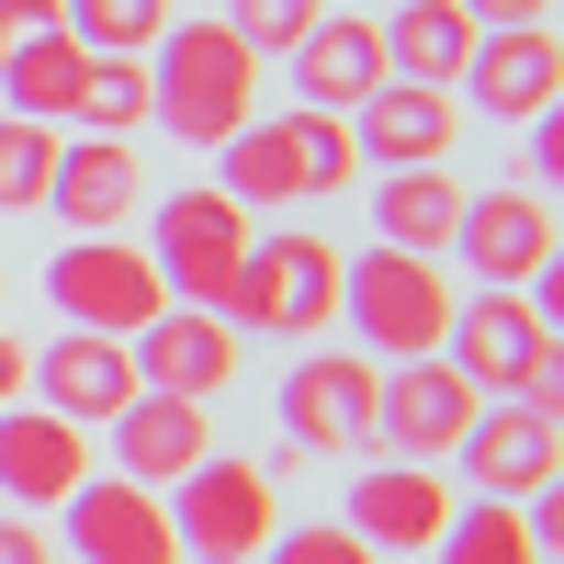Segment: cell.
Wrapping results in <instances>:
<instances>
[{"mask_svg": "<svg viewBox=\"0 0 564 564\" xmlns=\"http://www.w3.org/2000/svg\"><path fill=\"white\" fill-rule=\"evenodd\" d=\"M148 102L181 148H226L249 113H260V57L215 12H170V34L148 45Z\"/></svg>", "mask_w": 564, "mask_h": 564, "instance_id": "cell-1", "label": "cell"}, {"mask_svg": "<svg viewBox=\"0 0 564 564\" xmlns=\"http://www.w3.org/2000/svg\"><path fill=\"white\" fill-rule=\"evenodd\" d=\"M452 282L441 260H417V249H339V327H350V350L361 361H441L452 339Z\"/></svg>", "mask_w": 564, "mask_h": 564, "instance_id": "cell-2", "label": "cell"}, {"mask_svg": "<svg viewBox=\"0 0 564 564\" xmlns=\"http://www.w3.org/2000/svg\"><path fill=\"white\" fill-rule=\"evenodd\" d=\"M441 361L475 395H520V406L564 417V327L542 316V294H475V305H452Z\"/></svg>", "mask_w": 564, "mask_h": 564, "instance_id": "cell-3", "label": "cell"}, {"mask_svg": "<svg viewBox=\"0 0 564 564\" xmlns=\"http://www.w3.org/2000/svg\"><path fill=\"white\" fill-rule=\"evenodd\" d=\"M226 327H238V339H294V350H316L327 327H339V249H327L316 226L249 238L238 294H226Z\"/></svg>", "mask_w": 564, "mask_h": 564, "instance_id": "cell-4", "label": "cell"}, {"mask_svg": "<svg viewBox=\"0 0 564 564\" xmlns=\"http://www.w3.org/2000/svg\"><path fill=\"white\" fill-rule=\"evenodd\" d=\"M170 497V531H181V564H260L271 553V531H282V497H271V475L249 452H204L181 486H159Z\"/></svg>", "mask_w": 564, "mask_h": 564, "instance_id": "cell-5", "label": "cell"}, {"mask_svg": "<svg viewBox=\"0 0 564 564\" xmlns=\"http://www.w3.org/2000/svg\"><path fill=\"white\" fill-rule=\"evenodd\" d=\"M159 260V294L170 305H204V316H226V294H238V260H249V215L215 193V181H193V193H170V204H148V238H135Z\"/></svg>", "mask_w": 564, "mask_h": 564, "instance_id": "cell-6", "label": "cell"}, {"mask_svg": "<svg viewBox=\"0 0 564 564\" xmlns=\"http://www.w3.org/2000/svg\"><path fill=\"white\" fill-rule=\"evenodd\" d=\"M372 395H384V361L316 339L282 372V441L316 452V463H350V452H372Z\"/></svg>", "mask_w": 564, "mask_h": 564, "instance_id": "cell-7", "label": "cell"}, {"mask_svg": "<svg viewBox=\"0 0 564 564\" xmlns=\"http://www.w3.org/2000/svg\"><path fill=\"white\" fill-rule=\"evenodd\" d=\"M45 294H57L68 327H90V339H135L170 294H159V260L135 238H68L57 260H45Z\"/></svg>", "mask_w": 564, "mask_h": 564, "instance_id": "cell-8", "label": "cell"}, {"mask_svg": "<svg viewBox=\"0 0 564 564\" xmlns=\"http://www.w3.org/2000/svg\"><path fill=\"white\" fill-rule=\"evenodd\" d=\"M452 249H463V271H475L486 294H531V282L564 260V238H553V204L531 193V181L463 193V226H452Z\"/></svg>", "mask_w": 564, "mask_h": 564, "instance_id": "cell-9", "label": "cell"}, {"mask_svg": "<svg viewBox=\"0 0 564 564\" xmlns=\"http://www.w3.org/2000/svg\"><path fill=\"white\" fill-rule=\"evenodd\" d=\"M57 520H68V564H181V531H170V497L159 486L79 475L57 497Z\"/></svg>", "mask_w": 564, "mask_h": 564, "instance_id": "cell-10", "label": "cell"}, {"mask_svg": "<svg viewBox=\"0 0 564 564\" xmlns=\"http://www.w3.org/2000/svg\"><path fill=\"white\" fill-rule=\"evenodd\" d=\"M452 102H475V113H497V124L553 113V102H564V34H553V23H486L475 57H463V79H452Z\"/></svg>", "mask_w": 564, "mask_h": 564, "instance_id": "cell-11", "label": "cell"}, {"mask_svg": "<svg viewBox=\"0 0 564 564\" xmlns=\"http://www.w3.org/2000/svg\"><path fill=\"white\" fill-rule=\"evenodd\" d=\"M124 350H135V384L148 395H193V406H215L226 384H238V361H249V339L226 316H204V305H159Z\"/></svg>", "mask_w": 564, "mask_h": 564, "instance_id": "cell-12", "label": "cell"}, {"mask_svg": "<svg viewBox=\"0 0 564 564\" xmlns=\"http://www.w3.org/2000/svg\"><path fill=\"white\" fill-rule=\"evenodd\" d=\"M475 384H463L452 361H395L384 372V395H372V441H384L395 463H452L463 430H475Z\"/></svg>", "mask_w": 564, "mask_h": 564, "instance_id": "cell-13", "label": "cell"}, {"mask_svg": "<svg viewBox=\"0 0 564 564\" xmlns=\"http://www.w3.org/2000/svg\"><path fill=\"white\" fill-rule=\"evenodd\" d=\"M148 395L135 384V350L124 339H90V327H57V339L34 350V395L23 406H45V417H68V430H113V417Z\"/></svg>", "mask_w": 564, "mask_h": 564, "instance_id": "cell-14", "label": "cell"}, {"mask_svg": "<svg viewBox=\"0 0 564 564\" xmlns=\"http://www.w3.org/2000/svg\"><path fill=\"white\" fill-rule=\"evenodd\" d=\"M339 531H361L384 564L441 553V531H452V475H430V463H384V475H350Z\"/></svg>", "mask_w": 564, "mask_h": 564, "instance_id": "cell-15", "label": "cell"}, {"mask_svg": "<svg viewBox=\"0 0 564 564\" xmlns=\"http://www.w3.org/2000/svg\"><path fill=\"white\" fill-rule=\"evenodd\" d=\"M148 204V159L113 148V135H57V170H45V215L68 238H124V215Z\"/></svg>", "mask_w": 564, "mask_h": 564, "instance_id": "cell-16", "label": "cell"}, {"mask_svg": "<svg viewBox=\"0 0 564 564\" xmlns=\"http://www.w3.org/2000/svg\"><path fill=\"white\" fill-rule=\"evenodd\" d=\"M463 475H475V497H542L564 475V417L553 406H520V395L475 406V430H463Z\"/></svg>", "mask_w": 564, "mask_h": 564, "instance_id": "cell-17", "label": "cell"}, {"mask_svg": "<svg viewBox=\"0 0 564 564\" xmlns=\"http://www.w3.org/2000/svg\"><path fill=\"white\" fill-rule=\"evenodd\" d=\"M350 148H361V170H452L463 102H452V90H417V79H384L350 113Z\"/></svg>", "mask_w": 564, "mask_h": 564, "instance_id": "cell-18", "label": "cell"}, {"mask_svg": "<svg viewBox=\"0 0 564 564\" xmlns=\"http://www.w3.org/2000/svg\"><path fill=\"white\" fill-rule=\"evenodd\" d=\"M204 452H215V406H193V395H135L113 417V475L124 486H181Z\"/></svg>", "mask_w": 564, "mask_h": 564, "instance_id": "cell-19", "label": "cell"}, {"mask_svg": "<svg viewBox=\"0 0 564 564\" xmlns=\"http://www.w3.org/2000/svg\"><path fill=\"white\" fill-rule=\"evenodd\" d=\"M79 475H90V430H68L45 406H0V497L12 508H57Z\"/></svg>", "mask_w": 564, "mask_h": 564, "instance_id": "cell-20", "label": "cell"}, {"mask_svg": "<svg viewBox=\"0 0 564 564\" xmlns=\"http://www.w3.org/2000/svg\"><path fill=\"white\" fill-rule=\"evenodd\" d=\"M294 90H305V113H361L372 90H384V34H372V12H327L294 45Z\"/></svg>", "mask_w": 564, "mask_h": 564, "instance_id": "cell-21", "label": "cell"}, {"mask_svg": "<svg viewBox=\"0 0 564 564\" xmlns=\"http://www.w3.org/2000/svg\"><path fill=\"white\" fill-rule=\"evenodd\" d=\"M452 226H463V181H452V170H372V249L441 260Z\"/></svg>", "mask_w": 564, "mask_h": 564, "instance_id": "cell-22", "label": "cell"}, {"mask_svg": "<svg viewBox=\"0 0 564 564\" xmlns=\"http://www.w3.org/2000/svg\"><path fill=\"white\" fill-rule=\"evenodd\" d=\"M215 193L226 204H305V159H294V113H249L238 135L215 148Z\"/></svg>", "mask_w": 564, "mask_h": 564, "instance_id": "cell-23", "label": "cell"}, {"mask_svg": "<svg viewBox=\"0 0 564 564\" xmlns=\"http://www.w3.org/2000/svg\"><path fill=\"white\" fill-rule=\"evenodd\" d=\"M372 34H384V79H417V90H452L463 57H475V23L452 0H395V23H372Z\"/></svg>", "mask_w": 564, "mask_h": 564, "instance_id": "cell-24", "label": "cell"}, {"mask_svg": "<svg viewBox=\"0 0 564 564\" xmlns=\"http://www.w3.org/2000/svg\"><path fill=\"white\" fill-rule=\"evenodd\" d=\"M0 90H12L23 124H68L79 90H90V57H79L68 23H57V34H34V45H12V57H0Z\"/></svg>", "mask_w": 564, "mask_h": 564, "instance_id": "cell-25", "label": "cell"}, {"mask_svg": "<svg viewBox=\"0 0 564 564\" xmlns=\"http://www.w3.org/2000/svg\"><path fill=\"white\" fill-rule=\"evenodd\" d=\"M170 12L181 0H57V23H68L79 57H148V45L170 34Z\"/></svg>", "mask_w": 564, "mask_h": 564, "instance_id": "cell-26", "label": "cell"}, {"mask_svg": "<svg viewBox=\"0 0 564 564\" xmlns=\"http://www.w3.org/2000/svg\"><path fill=\"white\" fill-rule=\"evenodd\" d=\"M68 124H79V135H113V148H135V135L159 124V102H148V57H90V90H79Z\"/></svg>", "mask_w": 564, "mask_h": 564, "instance_id": "cell-27", "label": "cell"}, {"mask_svg": "<svg viewBox=\"0 0 564 564\" xmlns=\"http://www.w3.org/2000/svg\"><path fill=\"white\" fill-rule=\"evenodd\" d=\"M441 564H542V542H531V508H520V497H475V508H452Z\"/></svg>", "mask_w": 564, "mask_h": 564, "instance_id": "cell-28", "label": "cell"}, {"mask_svg": "<svg viewBox=\"0 0 564 564\" xmlns=\"http://www.w3.org/2000/svg\"><path fill=\"white\" fill-rule=\"evenodd\" d=\"M57 135H68V124H23V113H0V215H45Z\"/></svg>", "mask_w": 564, "mask_h": 564, "instance_id": "cell-29", "label": "cell"}, {"mask_svg": "<svg viewBox=\"0 0 564 564\" xmlns=\"http://www.w3.org/2000/svg\"><path fill=\"white\" fill-rule=\"evenodd\" d=\"M215 23L249 45V57H294V45L327 23V0H215Z\"/></svg>", "mask_w": 564, "mask_h": 564, "instance_id": "cell-30", "label": "cell"}, {"mask_svg": "<svg viewBox=\"0 0 564 564\" xmlns=\"http://www.w3.org/2000/svg\"><path fill=\"white\" fill-rule=\"evenodd\" d=\"M294 159H305V204L350 193V181H361V148H350V113H294Z\"/></svg>", "mask_w": 564, "mask_h": 564, "instance_id": "cell-31", "label": "cell"}, {"mask_svg": "<svg viewBox=\"0 0 564 564\" xmlns=\"http://www.w3.org/2000/svg\"><path fill=\"white\" fill-rule=\"evenodd\" d=\"M271 564H384L361 531H339V520H282L271 531Z\"/></svg>", "mask_w": 564, "mask_h": 564, "instance_id": "cell-32", "label": "cell"}, {"mask_svg": "<svg viewBox=\"0 0 564 564\" xmlns=\"http://www.w3.org/2000/svg\"><path fill=\"white\" fill-rule=\"evenodd\" d=\"M520 135H531V170H520V181H531L542 204H564V102H553V113H531Z\"/></svg>", "mask_w": 564, "mask_h": 564, "instance_id": "cell-33", "label": "cell"}, {"mask_svg": "<svg viewBox=\"0 0 564 564\" xmlns=\"http://www.w3.org/2000/svg\"><path fill=\"white\" fill-rule=\"evenodd\" d=\"M0 564H57V542L34 531V508H0Z\"/></svg>", "mask_w": 564, "mask_h": 564, "instance_id": "cell-34", "label": "cell"}, {"mask_svg": "<svg viewBox=\"0 0 564 564\" xmlns=\"http://www.w3.org/2000/svg\"><path fill=\"white\" fill-rule=\"evenodd\" d=\"M34 34H57V0H0V57L34 45Z\"/></svg>", "mask_w": 564, "mask_h": 564, "instance_id": "cell-35", "label": "cell"}, {"mask_svg": "<svg viewBox=\"0 0 564 564\" xmlns=\"http://www.w3.org/2000/svg\"><path fill=\"white\" fill-rule=\"evenodd\" d=\"M452 12L486 34V23H553V0H452Z\"/></svg>", "mask_w": 564, "mask_h": 564, "instance_id": "cell-36", "label": "cell"}, {"mask_svg": "<svg viewBox=\"0 0 564 564\" xmlns=\"http://www.w3.org/2000/svg\"><path fill=\"white\" fill-rule=\"evenodd\" d=\"M23 395H34V350L0 327V406H23Z\"/></svg>", "mask_w": 564, "mask_h": 564, "instance_id": "cell-37", "label": "cell"}, {"mask_svg": "<svg viewBox=\"0 0 564 564\" xmlns=\"http://www.w3.org/2000/svg\"><path fill=\"white\" fill-rule=\"evenodd\" d=\"M181 12H215V0H181Z\"/></svg>", "mask_w": 564, "mask_h": 564, "instance_id": "cell-38", "label": "cell"}, {"mask_svg": "<svg viewBox=\"0 0 564 564\" xmlns=\"http://www.w3.org/2000/svg\"><path fill=\"white\" fill-rule=\"evenodd\" d=\"M0 294H12V282H0Z\"/></svg>", "mask_w": 564, "mask_h": 564, "instance_id": "cell-39", "label": "cell"}]
</instances>
